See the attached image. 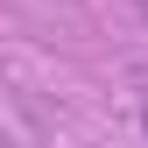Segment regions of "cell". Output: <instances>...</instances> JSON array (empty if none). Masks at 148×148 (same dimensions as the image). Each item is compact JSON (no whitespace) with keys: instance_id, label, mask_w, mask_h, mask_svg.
Wrapping results in <instances>:
<instances>
[{"instance_id":"cell-1","label":"cell","mask_w":148,"mask_h":148,"mask_svg":"<svg viewBox=\"0 0 148 148\" xmlns=\"http://www.w3.org/2000/svg\"><path fill=\"white\" fill-rule=\"evenodd\" d=\"M141 127H148V99H141Z\"/></svg>"}]
</instances>
